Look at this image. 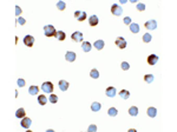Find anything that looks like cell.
I'll use <instances>...</instances> for the list:
<instances>
[{
  "instance_id": "1",
  "label": "cell",
  "mask_w": 177,
  "mask_h": 132,
  "mask_svg": "<svg viewBox=\"0 0 177 132\" xmlns=\"http://www.w3.org/2000/svg\"><path fill=\"white\" fill-rule=\"evenodd\" d=\"M56 32H57L56 28H54V26H52V25H46V26L44 27V34L49 38L54 37V35H56Z\"/></svg>"
},
{
  "instance_id": "2",
  "label": "cell",
  "mask_w": 177,
  "mask_h": 132,
  "mask_svg": "<svg viewBox=\"0 0 177 132\" xmlns=\"http://www.w3.org/2000/svg\"><path fill=\"white\" fill-rule=\"evenodd\" d=\"M111 13H112L113 15H117V17H119V15L123 13V8H122L121 6L118 5V4H113V5L111 6Z\"/></svg>"
},
{
  "instance_id": "3",
  "label": "cell",
  "mask_w": 177,
  "mask_h": 132,
  "mask_svg": "<svg viewBox=\"0 0 177 132\" xmlns=\"http://www.w3.org/2000/svg\"><path fill=\"white\" fill-rule=\"evenodd\" d=\"M42 90L45 93H52L53 92V84L51 81H46V83H44L42 85Z\"/></svg>"
},
{
  "instance_id": "4",
  "label": "cell",
  "mask_w": 177,
  "mask_h": 132,
  "mask_svg": "<svg viewBox=\"0 0 177 132\" xmlns=\"http://www.w3.org/2000/svg\"><path fill=\"white\" fill-rule=\"evenodd\" d=\"M71 38L74 43H80V41H83V33L79 32V31L73 32V33L71 34Z\"/></svg>"
},
{
  "instance_id": "5",
  "label": "cell",
  "mask_w": 177,
  "mask_h": 132,
  "mask_svg": "<svg viewBox=\"0 0 177 132\" xmlns=\"http://www.w3.org/2000/svg\"><path fill=\"white\" fill-rule=\"evenodd\" d=\"M115 44H116V46H117L118 49L123 50V49H125V47H126V40L124 39L123 37H118Z\"/></svg>"
},
{
  "instance_id": "6",
  "label": "cell",
  "mask_w": 177,
  "mask_h": 132,
  "mask_svg": "<svg viewBox=\"0 0 177 132\" xmlns=\"http://www.w3.org/2000/svg\"><path fill=\"white\" fill-rule=\"evenodd\" d=\"M31 124H32V120H31V118H27V117H24V118H22V119H21V123H20V125H21L22 129H30Z\"/></svg>"
},
{
  "instance_id": "7",
  "label": "cell",
  "mask_w": 177,
  "mask_h": 132,
  "mask_svg": "<svg viewBox=\"0 0 177 132\" xmlns=\"http://www.w3.org/2000/svg\"><path fill=\"white\" fill-rule=\"evenodd\" d=\"M74 17L77 18L78 21H84L86 19V13L84 11H76L74 12Z\"/></svg>"
},
{
  "instance_id": "8",
  "label": "cell",
  "mask_w": 177,
  "mask_h": 132,
  "mask_svg": "<svg viewBox=\"0 0 177 132\" xmlns=\"http://www.w3.org/2000/svg\"><path fill=\"white\" fill-rule=\"evenodd\" d=\"M24 44L26 45L27 47H32L33 44H34V38L32 35H26L24 38Z\"/></svg>"
},
{
  "instance_id": "9",
  "label": "cell",
  "mask_w": 177,
  "mask_h": 132,
  "mask_svg": "<svg viewBox=\"0 0 177 132\" xmlns=\"http://www.w3.org/2000/svg\"><path fill=\"white\" fill-rule=\"evenodd\" d=\"M76 53L74 52H72V51H69V52H66V54H65V59H66L67 61H70V63H73L74 60H76Z\"/></svg>"
},
{
  "instance_id": "10",
  "label": "cell",
  "mask_w": 177,
  "mask_h": 132,
  "mask_svg": "<svg viewBox=\"0 0 177 132\" xmlns=\"http://www.w3.org/2000/svg\"><path fill=\"white\" fill-rule=\"evenodd\" d=\"M158 61V57L156 56V54H150V56L148 57V64L151 66H154L155 64H157Z\"/></svg>"
},
{
  "instance_id": "11",
  "label": "cell",
  "mask_w": 177,
  "mask_h": 132,
  "mask_svg": "<svg viewBox=\"0 0 177 132\" xmlns=\"http://www.w3.org/2000/svg\"><path fill=\"white\" fill-rule=\"evenodd\" d=\"M145 27L148 29H155L157 28V22H156V20H148L145 22Z\"/></svg>"
},
{
  "instance_id": "12",
  "label": "cell",
  "mask_w": 177,
  "mask_h": 132,
  "mask_svg": "<svg viewBox=\"0 0 177 132\" xmlns=\"http://www.w3.org/2000/svg\"><path fill=\"white\" fill-rule=\"evenodd\" d=\"M99 22V19L97 15H91V17L88 18V24H90V26H97Z\"/></svg>"
},
{
  "instance_id": "13",
  "label": "cell",
  "mask_w": 177,
  "mask_h": 132,
  "mask_svg": "<svg viewBox=\"0 0 177 132\" xmlns=\"http://www.w3.org/2000/svg\"><path fill=\"white\" fill-rule=\"evenodd\" d=\"M105 94L108 95V97H110V98H113L116 95V88L113 87V86L108 87L106 88V91H105Z\"/></svg>"
},
{
  "instance_id": "14",
  "label": "cell",
  "mask_w": 177,
  "mask_h": 132,
  "mask_svg": "<svg viewBox=\"0 0 177 132\" xmlns=\"http://www.w3.org/2000/svg\"><path fill=\"white\" fill-rule=\"evenodd\" d=\"M59 88H60V91H63V92L67 91V88H69V83H67L66 80H59Z\"/></svg>"
},
{
  "instance_id": "15",
  "label": "cell",
  "mask_w": 177,
  "mask_h": 132,
  "mask_svg": "<svg viewBox=\"0 0 177 132\" xmlns=\"http://www.w3.org/2000/svg\"><path fill=\"white\" fill-rule=\"evenodd\" d=\"M81 49H83L84 52H90L91 51V49H92V46H91V44H90L88 41H84L83 44H81Z\"/></svg>"
},
{
  "instance_id": "16",
  "label": "cell",
  "mask_w": 177,
  "mask_h": 132,
  "mask_svg": "<svg viewBox=\"0 0 177 132\" xmlns=\"http://www.w3.org/2000/svg\"><path fill=\"white\" fill-rule=\"evenodd\" d=\"M38 92H39V87H38V86H36V85H32L31 87L28 88V93H30L31 95L38 94Z\"/></svg>"
},
{
  "instance_id": "17",
  "label": "cell",
  "mask_w": 177,
  "mask_h": 132,
  "mask_svg": "<svg viewBox=\"0 0 177 132\" xmlns=\"http://www.w3.org/2000/svg\"><path fill=\"white\" fill-rule=\"evenodd\" d=\"M146 113H148V116H149V117L155 118L156 115H157V110H156L155 107H149V109H148V111H146Z\"/></svg>"
},
{
  "instance_id": "18",
  "label": "cell",
  "mask_w": 177,
  "mask_h": 132,
  "mask_svg": "<svg viewBox=\"0 0 177 132\" xmlns=\"http://www.w3.org/2000/svg\"><path fill=\"white\" fill-rule=\"evenodd\" d=\"M130 29L132 33H138L139 32V25L136 24V22H131L130 24Z\"/></svg>"
},
{
  "instance_id": "19",
  "label": "cell",
  "mask_w": 177,
  "mask_h": 132,
  "mask_svg": "<svg viewBox=\"0 0 177 132\" xmlns=\"http://www.w3.org/2000/svg\"><path fill=\"white\" fill-rule=\"evenodd\" d=\"M54 37L57 38V40H60V41H63V40H65V33L63 31H57L56 32V35Z\"/></svg>"
},
{
  "instance_id": "20",
  "label": "cell",
  "mask_w": 177,
  "mask_h": 132,
  "mask_svg": "<svg viewBox=\"0 0 177 132\" xmlns=\"http://www.w3.org/2000/svg\"><path fill=\"white\" fill-rule=\"evenodd\" d=\"M25 115H26V113H25V110H24L22 107L18 109L17 112H15V117H17V118H20V119H22V118L25 117Z\"/></svg>"
},
{
  "instance_id": "21",
  "label": "cell",
  "mask_w": 177,
  "mask_h": 132,
  "mask_svg": "<svg viewBox=\"0 0 177 132\" xmlns=\"http://www.w3.org/2000/svg\"><path fill=\"white\" fill-rule=\"evenodd\" d=\"M101 109H102V105L99 103H97V101H95V103L91 104V110L93 111V112H98Z\"/></svg>"
},
{
  "instance_id": "22",
  "label": "cell",
  "mask_w": 177,
  "mask_h": 132,
  "mask_svg": "<svg viewBox=\"0 0 177 132\" xmlns=\"http://www.w3.org/2000/svg\"><path fill=\"white\" fill-rule=\"evenodd\" d=\"M93 46L96 47L97 50H102V49H103L104 46H105V43H104L103 40H97V41H95Z\"/></svg>"
},
{
  "instance_id": "23",
  "label": "cell",
  "mask_w": 177,
  "mask_h": 132,
  "mask_svg": "<svg viewBox=\"0 0 177 132\" xmlns=\"http://www.w3.org/2000/svg\"><path fill=\"white\" fill-rule=\"evenodd\" d=\"M38 103H39L40 105H45V104L47 103V98L45 97L44 94H39L38 95Z\"/></svg>"
},
{
  "instance_id": "24",
  "label": "cell",
  "mask_w": 177,
  "mask_h": 132,
  "mask_svg": "<svg viewBox=\"0 0 177 132\" xmlns=\"http://www.w3.org/2000/svg\"><path fill=\"white\" fill-rule=\"evenodd\" d=\"M129 113H130V116H132V117H136V116L138 115V109L136 107V106H131V107L129 109Z\"/></svg>"
},
{
  "instance_id": "25",
  "label": "cell",
  "mask_w": 177,
  "mask_h": 132,
  "mask_svg": "<svg viewBox=\"0 0 177 132\" xmlns=\"http://www.w3.org/2000/svg\"><path fill=\"white\" fill-rule=\"evenodd\" d=\"M119 95H121V98H123V99H128V98L130 97V92L126 90H122L121 92H119Z\"/></svg>"
},
{
  "instance_id": "26",
  "label": "cell",
  "mask_w": 177,
  "mask_h": 132,
  "mask_svg": "<svg viewBox=\"0 0 177 132\" xmlns=\"http://www.w3.org/2000/svg\"><path fill=\"white\" fill-rule=\"evenodd\" d=\"M90 76H91V78H93V79H98V78H99V72H98V70H96V69L91 70V72H90Z\"/></svg>"
},
{
  "instance_id": "27",
  "label": "cell",
  "mask_w": 177,
  "mask_h": 132,
  "mask_svg": "<svg viewBox=\"0 0 177 132\" xmlns=\"http://www.w3.org/2000/svg\"><path fill=\"white\" fill-rule=\"evenodd\" d=\"M108 113H109V116H110V117H116V116H117V113H118V111H117V109H116V107H110V109H109V111H108Z\"/></svg>"
},
{
  "instance_id": "28",
  "label": "cell",
  "mask_w": 177,
  "mask_h": 132,
  "mask_svg": "<svg viewBox=\"0 0 177 132\" xmlns=\"http://www.w3.org/2000/svg\"><path fill=\"white\" fill-rule=\"evenodd\" d=\"M151 39H152V37H151L150 33H145V34L143 35V41L144 43H150Z\"/></svg>"
},
{
  "instance_id": "29",
  "label": "cell",
  "mask_w": 177,
  "mask_h": 132,
  "mask_svg": "<svg viewBox=\"0 0 177 132\" xmlns=\"http://www.w3.org/2000/svg\"><path fill=\"white\" fill-rule=\"evenodd\" d=\"M57 7H58V10L64 11L65 7H66V4H65L64 1H58V3H57Z\"/></svg>"
},
{
  "instance_id": "30",
  "label": "cell",
  "mask_w": 177,
  "mask_h": 132,
  "mask_svg": "<svg viewBox=\"0 0 177 132\" xmlns=\"http://www.w3.org/2000/svg\"><path fill=\"white\" fill-rule=\"evenodd\" d=\"M144 80H145V83H152L154 81V76L152 74H146V76H144Z\"/></svg>"
},
{
  "instance_id": "31",
  "label": "cell",
  "mask_w": 177,
  "mask_h": 132,
  "mask_svg": "<svg viewBox=\"0 0 177 132\" xmlns=\"http://www.w3.org/2000/svg\"><path fill=\"white\" fill-rule=\"evenodd\" d=\"M49 100L51 101V104H56L57 101H58V97H57L56 94H50Z\"/></svg>"
},
{
  "instance_id": "32",
  "label": "cell",
  "mask_w": 177,
  "mask_h": 132,
  "mask_svg": "<svg viewBox=\"0 0 177 132\" xmlns=\"http://www.w3.org/2000/svg\"><path fill=\"white\" fill-rule=\"evenodd\" d=\"M137 10L140 11V12H142V11H144V10H145V4L138 3V4H137Z\"/></svg>"
},
{
  "instance_id": "33",
  "label": "cell",
  "mask_w": 177,
  "mask_h": 132,
  "mask_svg": "<svg viewBox=\"0 0 177 132\" xmlns=\"http://www.w3.org/2000/svg\"><path fill=\"white\" fill-rule=\"evenodd\" d=\"M129 67H130V65H129L126 61H123L122 63V69L124 70V71H126V70H129Z\"/></svg>"
},
{
  "instance_id": "34",
  "label": "cell",
  "mask_w": 177,
  "mask_h": 132,
  "mask_svg": "<svg viewBox=\"0 0 177 132\" xmlns=\"http://www.w3.org/2000/svg\"><path fill=\"white\" fill-rule=\"evenodd\" d=\"M87 131L88 132H96L97 131V126H96V125H90V126H88V129H87Z\"/></svg>"
},
{
  "instance_id": "35",
  "label": "cell",
  "mask_w": 177,
  "mask_h": 132,
  "mask_svg": "<svg viewBox=\"0 0 177 132\" xmlns=\"http://www.w3.org/2000/svg\"><path fill=\"white\" fill-rule=\"evenodd\" d=\"M17 84H18V86H19V87H24V86H25V80H24V79H18Z\"/></svg>"
},
{
  "instance_id": "36",
  "label": "cell",
  "mask_w": 177,
  "mask_h": 132,
  "mask_svg": "<svg viewBox=\"0 0 177 132\" xmlns=\"http://www.w3.org/2000/svg\"><path fill=\"white\" fill-rule=\"evenodd\" d=\"M25 22H26V20H25L24 18H21V17H19L17 19V24H19V25H24Z\"/></svg>"
},
{
  "instance_id": "37",
  "label": "cell",
  "mask_w": 177,
  "mask_h": 132,
  "mask_svg": "<svg viewBox=\"0 0 177 132\" xmlns=\"http://www.w3.org/2000/svg\"><path fill=\"white\" fill-rule=\"evenodd\" d=\"M124 24H125V25H130L131 24V18L130 17H125V18H124Z\"/></svg>"
},
{
  "instance_id": "38",
  "label": "cell",
  "mask_w": 177,
  "mask_h": 132,
  "mask_svg": "<svg viewBox=\"0 0 177 132\" xmlns=\"http://www.w3.org/2000/svg\"><path fill=\"white\" fill-rule=\"evenodd\" d=\"M21 13V8L19 6H15V15H19Z\"/></svg>"
}]
</instances>
